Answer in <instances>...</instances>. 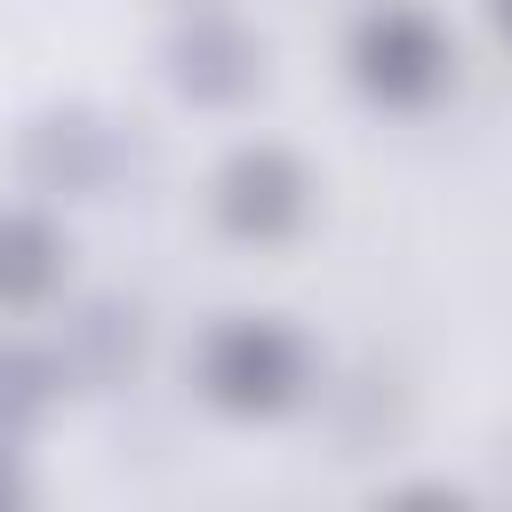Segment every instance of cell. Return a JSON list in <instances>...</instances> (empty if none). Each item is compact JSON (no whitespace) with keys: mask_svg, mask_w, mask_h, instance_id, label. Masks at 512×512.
Instances as JSON below:
<instances>
[{"mask_svg":"<svg viewBox=\"0 0 512 512\" xmlns=\"http://www.w3.org/2000/svg\"><path fill=\"white\" fill-rule=\"evenodd\" d=\"M344 80L376 112H432L456 88V40L424 0H368L344 32Z\"/></svg>","mask_w":512,"mask_h":512,"instance_id":"7a4b0ae2","label":"cell"},{"mask_svg":"<svg viewBox=\"0 0 512 512\" xmlns=\"http://www.w3.org/2000/svg\"><path fill=\"white\" fill-rule=\"evenodd\" d=\"M208 224L232 248H288L312 224V168L272 136L232 144L208 176Z\"/></svg>","mask_w":512,"mask_h":512,"instance_id":"277c9868","label":"cell"},{"mask_svg":"<svg viewBox=\"0 0 512 512\" xmlns=\"http://www.w3.org/2000/svg\"><path fill=\"white\" fill-rule=\"evenodd\" d=\"M56 352H64L72 392H120L144 368V312L128 296H80L56 320Z\"/></svg>","mask_w":512,"mask_h":512,"instance_id":"8992f818","label":"cell"},{"mask_svg":"<svg viewBox=\"0 0 512 512\" xmlns=\"http://www.w3.org/2000/svg\"><path fill=\"white\" fill-rule=\"evenodd\" d=\"M128 176V128L104 104H48L16 128V184L48 208L104 200Z\"/></svg>","mask_w":512,"mask_h":512,"instance_id":"3957f363","label":"cell"},{"mask_svg":"<svg viewBox=\"0 0 512 512\" xmlns=\"http://www.w3.org/2000/svg\"><path fill=\"white\" fill-rule=\"evenodd\" d=\"M0 504H32V472H24V440H0Z\"/></svg>","mask_w":512,"mask_h":512,"instance_id":"9c48e42d","label":"cell"},{"mask_svg":"<svg viewBox=\"0 0 512 512\" xmlns=\"http://www.w3.org/2000/svg\"><path fill=\"white\" fill-rule=\"evenodd\" d=\"M312 336L280 312H216L192 344V392L232 424H280L312 400Z\"/></svg>","mask_w":512,"mask_h":512,"instance_id":"6da1fadb","label":"cell"},{"mask_svg":"<svg viewBox=\"0 0 512 512\" xmlns=\"http://www.w3.org/2000/svg\"><path fill=\"white\" fill-rule=\"evenodd\" d=\"M160 80L192 112H240V104L264 96V32L240 24L224 0L176 8L168 40H160Z\"/></svg>","mask_w":512,"mask_h":512,"instance_id":"5b68a950","label":"cell"},{"mask_svg":"<svg viewBox=\"0 0 512 512\" xmlns=\"http://www.w3.org/2000/svg\"><path fill=\"white\" fill-rule=\"evenodd\" d=\"M64 392H72V376H64L56 336L48 344L40 336H0V440H32L56 416Z\"/></svg>","mask_w":512,"mask_h":512,"instance_id":"ba28073f","label":"cell"},{"mask_svg":"<svg viewBox=\"0 0 512 512\" xmlns=\"http://www.w3.org/2000/svg\"><path fill=\"white\" fill-rule=\"evenodd\" d=\"M488 16H496V24H504V32H512V0H488Z\"/></svg>","mask_w":512,"mask_h":512,"instance_id":"30bf717a","label":"cell"},{"mask_svg":"<svg viewBox=\"0 0 512 512\" xmlns=\"http://www.w3.org/2000/svg\"><path fill=\"white\" fill-rule=\"evenodd\" d=\"M64 280H72V240L48 216V200L0 208V312L32 320V312H48L64 296Z\"/></svg>","mask_w":512,"mask_h":512,"instance_id":"52a82bcc","label":"cell"},{"mask_svg":"<svg viewBox=\"0 0 512 512\" xmlns=\"http://www.w3.org/2000/svg\"><path fill=\"white\" fill-rule=\"evenodd\" d=\"M176 8H200V0H176Z\"/></svg>","mask_w":512,"mask_h":512,"instance_id":"8fae6325","label":"cell"}]
</instances>
